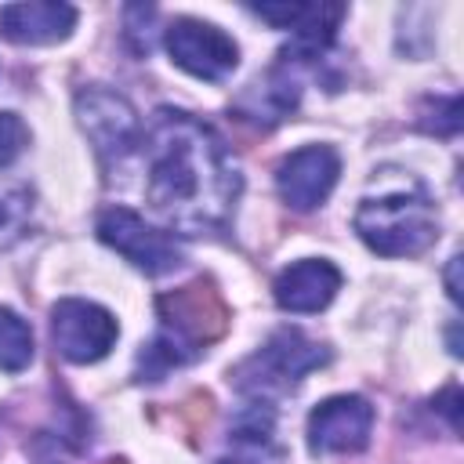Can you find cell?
Listing matches in <instances>:
<instances>
[{
	"label": "cell",
	"instance_id": "cell-14",
	"mask_svg": "<svg viewBox=\"0 0 464 464\" xmlns=\"http://www.w3.org/2000/svg\"><path fill=\"white\" fill-rule=\"evenodd\" d=\"M25 145H29V127L22 123V116L18 112H0V167L14 163Z\"/></svg>",
	"mask_w": 464,
	"mask_h": 464
},
{
	"label": "cell",
	"instance_id": "cell-6",
	"mask_svg": "<svg viewBox=\"0 0 464 464\" xmlns=\"http://www.w3.org/2000/svg\"><path fill=\"white\" fill-rule=\"evenodd\" d=\"M163 44L170 62L199 80H225L239 65L236 40L225 29L199 18H174L163 33Z\"/></svg>",
	"mask_w": 464,
	"mask_h": 464
},
{
	"label": "cell",
	"instance_id": "cell-3",
	"mask_svg": "<svg viewBox=\"0 0 464 464\" xmlns=\"http://www.w3.org/2000/svg\"><path fill=\"white\" fill-rule=\"evenodd\" d=\"M326 362V348L308 341L301 330H279L265 341L261 352H254L239 370V388L246 392H272V388H294L304 373Z\"/></svg>",
	"mask_w": 464,
	"mask_h": 464
},
{
	"label": "cell",
	"instance_id": "cell-4",
	"mask_svg": "<svg viewBox=\"0 0 464 464\" xmlns=\"http://www.w3.org/2000/svg\"><path fill=\"white\" fill-rule=\"evenodd\" d=\"M98 236L105 246H112L116 254H123L134 268H141L145 276H167L181 265V246L170 232L149 225L141 214L127 210V207H112L98 218Z\"/></svg>",
	"mask_w": 464,
	"mask_h": 464
},
{
	"label": "cell",
	"instance_id": "cell-12",
	"mask_svg": "<svg viewBox=\"0 0 464 464\" xmlns=\"http://www.w3.org/2000/svg\"><path fill=\"white\" fill-rule=\"evenodd\" d=\"M76 7L58 0H29V4H7L0 7V36L11 44H58L72 33Z\"/></svg>",
	"mask_w": 464,
	"mask_h": 464
},
{
	"label": "cell",
	"instance_id": "cell-7",
	"mask_svg": "<svg viewBox=\"0 0 464 464\" xmlns=\"http://www.w3.org/2000/svg\"><path fill=\"white\" fill-rule=\"evenodd\" d=\"M373 431V406L362 395H334L308 413L312 453H359Z\"/></svg>",
	"mask_w": 464,
	"mask_h": 464
},
{
	"label": "cell",
	"instance_id": "cell-11",
	"mask_svg": "<svg viewBox=\"0 0 464 464\" xmlns=\"http://www.w3.org/2000/svg\"><path fill=\"white\" fill-rule=\"evenodd\" d=\"M276 304L283 312H319L334 301V294L341 290V272L326 261V257H304L286 265L276 276Z\"/></svg>",
	"mask_w": 464,
	"mask_h": 464
},
{
	"label": "cell",
	"instance_id": "cell-9",
	"mask_svg": "<svg viewBox=\"0 0 464 464\" xmlns=\"http://www.w3.org/2000/svg\"><path fill=\"white\" fill-rule=\"evenodd\" d=\"M76 116H80L83 134L105 156H123L138 141V116L123 94L91 87L76 98Z\"/></svg>",
	"mask_w": 464,
	"mask_h": 464
},
{
	"label": "cell",
	"instance_id": "cell-13",
	"mask_svg": "<svg viewBox=\"0 0 464 464\" xmlns=\"http://www.w3.org/2000/svg\"><path fill=\"white\" fill-rule=\"evenodd\" d=\"M29 362H33V330H29V323L18 312L0 308V370L18 373Z\"/></svg>",
	"mask_w": 464,
	"mask_h": 464
},
{
	"label": "cell",
	"instance_id": "cell-10",
	"mask_svg": "<svg viewBox=\"0 0 464 464\" xmlns=\"http://www.w3.org/2000/svg\"><path fill=\"white\" fill-rule=\"evenodd\" d=\"M160 315L174 326L170 337L181 344H207L225 330V308L207 283H192L160 297Z\"/></svg>",
	"mask_w": 464,
	"mask_h": 464
},
{
	"label": "cell",
	"instance_id": "cell-2",
	"mask_svg": "<svg viewBox=\"0 0 464 464\" xmlns=\"http://www.w3.org/2000/svg\"><path fill=\"white\" fill-rule=\"evenodd\" d=\"M355 232L370 250L384 257H413L435 243L439 218L424 188L417 181H406L377 196H366L355 210Z\"/></svg>",
	"mask_w": 464,
	"mask_h": 464
},
{
	"label": "cell",
	"instance_id": "cell-1",
	"mask_svg": "<svg viewBox=\"0 0 464 464\" xmlns=\"http://www.w3.org/2000/svg\"><path fill=\"white\" fill-rule=\"evenodd\" d=\"M149 203L178 232H203L228 218L239 196V170L225 141L188 112H160L145 134Z\"/></svg>",
	"mask_w": 464,
	"mask_h": 464
},
{
	"label": "cell",
	"instance_id": "cell-15",
	"mask_svg": "<svg viewBox=\"0 0 464 464\" xmlns=\"http://www.w3.org/2000/svg\"><path fill=\"white\" fill-rule=\"evenodd\" d=\"M457 268H460V257H450V297L460 301V290H457Z\"/></svg>",
	"mask_w": 464,
	"mask_h": 464
},
{
	"label": "cell",
	"instance_id": "cell-5",
	"mask_svg": "<svg viewBox=\"0 0 464 464\" xmlns=\"http://www.w3.org/2000/svg\"><path fill=\"white\" fill-rule=\"evenodd\" d=\"M51 337H54V348L69 362H98L116 344L120 323L109 308H102L94 301L62 297L51 308Z\"/></svg>",
	"mask_w": 464,
	"mask_h": 464
},
{
	"label": "cell",
	"instance_id": "cell-8",
	"mask_svg": "<svg viewBox=\"0 0 464 464\" xmlns=\"http://www.w3.org/2000/svg\"><path fill=\"white\" fill-rule=\"evenodd\" d=\"M341 174V156L330 145H304L276 167V188L286 207L315 210L326 203Z\"/></svg>",
	"mask_w": 464,
	"mask_h": 464
}]
</instances>
